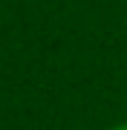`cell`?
I'll return each instance as SVG.
<instances>
[{
	"label": "cell",
	"instance_id": "cell-1",
	"mask_svg": "<svg viewBox=\"0 0 127 130\" xmlns=\"http://www.w3.org/2000/svg\"><path fill=\"white\" fill-rule=\"evenodd\" d=\"M116 130H127V124H121V127H116Z\"/></svg>",
	"mask_w": 127,
	"mask_h": 130
}]
</instances>
